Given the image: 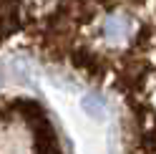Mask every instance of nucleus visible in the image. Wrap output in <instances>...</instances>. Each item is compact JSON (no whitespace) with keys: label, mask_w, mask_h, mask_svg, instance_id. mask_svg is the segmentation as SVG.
Segmentation results:
<instances>
[]
</instances>
